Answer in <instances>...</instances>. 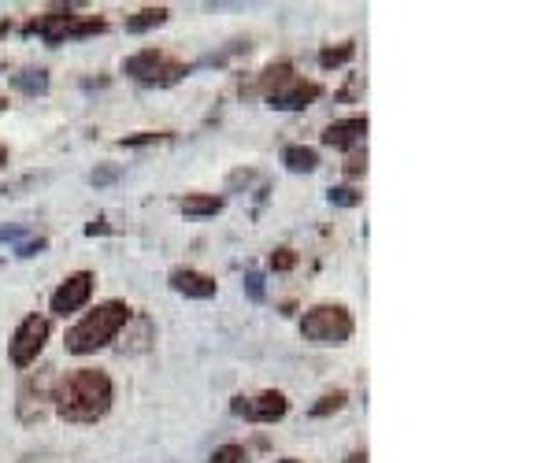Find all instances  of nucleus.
I'll use <instances>...</instances> for the list:
<instances>
[{"label": "nucleus", "mask_w": 556, "mask_h": 463, "mask_svg": "<svg viewBox=\"0 0 556 463\" xmlns=\"http://www.w3.org/2000/svg\"><path fill=\"white\" fill-rule=\"evenodd\" d=\"M112 378L97 371V367H78L60 382L56 389V412L64 415L67 423H97L112 408Z\"/></svg>", "instance_id": "obj_1"}, {"label": "nucleus", "mask_w": 556, "mask_h": 463, "mask_svg": "<svg viewBox=\"0 0 556 463\" xmlns=\"http://www.w3.org/2000/svg\"><path fill=\"white\" fill-rule=\"evenodd\" d=\"M130 323V308L123 301H104L97 304L86 319H78L71 330H67V352L75 356H86V352L104 349L108 341H115V334Z\"/></svg>", "instance_id": "obj_2"}, {"label": "nucleus", "mask_w": 556, "mask_h": 463, "mask_svg": "<svg viewBox=\"0 0 556 463\" xmlns=\"http://www.w3.org/2000/svg\"><path fill=\"white\" fill-rule=\"evenodd\" d=\"M301 334L312 345H345L353 338V315L342 304H316L301 319Z\"/></svg>", "instance_id": "obj_3"}, {"label": "nucleus", "mask_w": 556, "mask_h": 463, "mask_svg": "<svg viewBox=\"0 0 556 463\" xmlns=\"http://www.w3.org/2000/svg\"><path fill=\"white\" fill-rule=\"evenodd\" d=\"M123 71H127L130 78H138V82H149V86H164V82H175V78L186 75V67L182 63H175L171 56H164V52L156 49H141L138 56H130L127 63H123Z\"/></svg>", "instance_id": "obj_4"}, {"label": "nucleus", "mask_w": 556, "mask_h": 463, "mask_svg": "<svg viewBox=\"0 0 556 463\" xmlns=\"http://www.w3.org/2000/svg\"><path fill=\"white\" fill-rule=\"evenodd\" d=\"M45 341H49V319L45 315H26L12 338L15 367H30V363L38 360V352L45 349Z\"/></svg>", "instance_id": "obj_5"}, {"label": "nucleus", "mask_w": 556, "mask_h": 463, "mask_svg": "<svg viewBox=\"0 0 556 463\" xmlns=\"http://www.w3.org/2000/svg\"><path fill=\"white\" fill-rule=\"evenodd\" d=\"M52 382H56V371L52 367H41L38 375H30L19 389V415H23V423H38L45 408L52 401Z\"/></svg>", "instance_id": "obj_6"}, {"label": "nucleus", "mask_w": 556, "mask_h": 463, "mask_svg": "<svg viewBox=\"0 0 556 463\" xmlns=\"http://www.w3.org/2000/svg\"><path fill=\"white\" fill-rule=\"evenodd\" d=\"M230 412L241 415V419H253V423H278L282 415L290 412V401L278 389H267V393H256V397H238L230 404Z\"/></svg>", "instance_id": "obj_7"}, {"label": "nucleus", "mask_w": 556, "mask_h": 463, "mask_svg": "<svg viewBox=\"0 0 556 463\" xmlns=\"http://www.w3.org/2000/svg\"><path fill=\"white\" fill-rule=\"evenodd\" d=\"M319 97V86H312V82H297V78H282V82H275L271 86V93H267V101H271V108H278V112H293V108H308V104Z\"/></svg>", "instance_id": "obj_8"}, {"label": "nucleus", "mask_w": 556, "mask_h": 463, "mask_svg": "<svg viewBox=\"0 0 556 463\" xmlns=\"http://www.w3.org/2000/svg\"><path fill=\"white\" fill-rule=\"evenodd\" d=\"M89 297H93V275H89V271H78V275L64 278V286L52 293V312L71 315V312H78Z\"/></svg>", "instance_id": "obj_9"}, {"label": "nucleus", "mask_w": 556, "mask_h": 463, "mask_svg": "<svg viewBox=\"0 0 556 463\" xmlns=\"http://www.w3.org/2000/svg\"><path fill=\"white\" fill-rule=\"evenodd\" d=\"M171 286L182 293V297H193V301H208V297H215V278L201 275V271H193V267H178V271H171Z\"/></svg>", "instance_id": "obj_10"}, {"label": "nucleus", "mask_w": 556, "mask_h": 463, "mask_svg": "<svg viewBox=\"0 0 556 463\" xmlns=\"http://www.w3.org/2000/svg\"><path fill=\"white\" fill-rule=\"evenodd\" d=\"M367 134V119L364 115H353V119H338V123H330L323 130V141H327L330 149H349L356 141Z\"/></svg>", "instance_id": "obj_11"}, {"label": "nucleus", "mask_w": 556, "mask_h": 463, "mask_svg": "<svg viewBox=\"0 0 556 463\" xmlns=\"http://www.w3.org/2000/svg\"><path fill=\"white\" fill-rule=\"evenodd\" d=\"M282 160H286V167H290V171H297V175H308V171H316V167H319V152L308 149V145H290V149L282 152Z\"/></svg>", "instance_id": "obj_12"}, {"label": "nucleus", "mask_w": 556, "mask_h": 463, "mask_svg": "<svg viewBox=\"0 0 556 463\" xmlns=\"http://www.w3.org/2000/svg\"><path fill=\"white\" fill-rule=\"evenodd\" d=\"M164 19H167V8H141L138 15H130V19H127V30H130V34H141V30L160 26Z\"/></svg>", "instance_id": "obj_13"}, {"label": "nucleus", "mask_w": 556, "mask_h": 463, "mask_svg": "<svg viewBox=\"0 0 556 463\" xmlns=\"http://www.w3.org/2000/svg\"><path fill=\"white\" fill-rule=\"evenodd\" d=\"M219 208H223L219 197H186V201H182V212L186 215H215Z\"/></svg>", "instance_id": "obj_14"}, {"label": "nucleus", "mask_w": 556, "mask_h": 463, "mask_svg": "<svg viewBox=\"0 0 556 463\" xmlns=\"http://www.w3.org/2000/svg\"><path fill=\"white\" fill-rule=\"evenodd\" d=\"M15 86H23L26 93H45L49 78H45V71H23V75L15 78Z\"/></svg>", "instance_id": "obj_15"}, {"label": "nucleus", "mask_w": 556, "mask_h": 463, "mask_svg": "<svg viewBox=\"0 0 556 463\" xmlns=\"http://www.w3.org/2000/svg\"><path fill=\"white\" fill-rule=\"evenodd\" d=\"M342 404H345V393H342V389H338V393H327V397H323V401H319L316 408H312V415H316V419H323V415L338 412Z\"/></svg>", "instance_id": "obj_16"}, {"label": "nucleus", "mask_w": 556, "mask_h": 463, "mask_svg": "<svg viewBox=\"0 0 556 463\" xmlns=\"http://www.w3.org/2000/svg\"><path fill=\"white\" fill-rule=\"evenodd\" d=\"M249 456H245V449L241 445H223V449L212 452V463H245Z\"/></svg>", "instance_id": "obj_17"}, {"label": "nucleus", "mask_w": 556, "mask_h": 463, "mask_svg": "<svg viewBox=\"0 0 556 463\" xmlns=\"http://www.w3.org/2000/svg\"><path fill=\"white\" fill-rule=\"evenodd\" d=\"M349 56H353V45H342V49H323L319 52V63H323V67H338V63H345Z\"/></svg>", "instance_id": "obj_18"}, {"label": "nucleus", "mask_w": 556, "mask_h": 463, "mask_svg": "<svg viewBox=\"0 0 556 463\" xmlns=\"http://www.w3.org/2000/svg\"><path fill=\"white\" fill-rule=\"evenodd\" d=\"M356 201H360V197H356V189H349V186L330 189V204H342V208H353Z\"/></svg>", "instance_id": "obj_19"}, {"label": "nucleus", "mask_w": 556, "mask_h": 463, "mask_svg": "<svg viewBox=\"0 0 556 463\" xmlns=\"http://www.w3.org/2000/svg\"><path fill=\"white\" fill-rule=\"evenodd\" d=\"M293 263H297V252L293 249H278L275 256H271V267H275V271H290Z\"/></svg>", "instance_id": "obj_20"}, {"label": "nucleus", "mask_w": 556, "mask_h": 463, "mask_svg": "<svg viewBox=\"0 0 556 463\" xmlns=\"http://www.w3.org/2000/svg\"><path fill=\"white\" fill-rule=\"evenodd\" d=\"M364 167H367V152H353L349 163H345V175H360Z\"/></svg>", "instance_id": "obj_21"}, {"label": "nucleus", "mask_w": 556, "mask_h": 463, "mask_svg": "<svg viewBox=\"0 0 556 463\" xmlns=\"http://www.w3.org/2000/svg\"><path fill=\"white\" fill-rule=\"evenodd\" d=\"M167 134H138V138H123L127 149H138V145H152V141H164Z\"/></svg>", "instance_id": "obj_22"}, {"label": "nucleus", "mask_w": 556, "mask_h": 463, "mask_svg": "<svg viewBox=\"0 0 556 463\" xmlns=\"http://www.w3.org/2000/svg\"><path fill=\"white\" fill-rule=\"evenodd\" d=\"M249 289H253V297H256V301H260V297H264V293H260V278H249Z\"/></svg>", "instance_id": "obj_23"}, {"label": "nucleus", "mask_w": 556, "mask_h": 463, "mask_svg": "<svg viewBox=\"0 0 556 463\" xmlns=\"http://www.w3.org/2000/svg\"><path fill=\"white\" fill-rule=\"evenodd\" d=\"M345 463H367V452H353V456H345Z\"/></svg>", "instance_id": "obj_24"}, {"label": "nucleus", "mask_w": 556, "mask_h": 463, "mask_svg": "<svg viewBox=\"0 0 556 463\" xmlns=\"http://www.w3.org/2000/svg\"><path fill=\"white\" fill-rule=\"evenodd\" d=\"M115 171H101V175H93V182H112Z\"/></svg>", "instance_id": "obj_25"}, {"label": "nucleus", "mask_w": 556, "mask_h": 463, "mask_svg": "<svg viewBox=\"0 0 556 463\" xmlns=\"http://www.w3.org/2000/svg\"><path fill=\"white\" fill-rule=\"evenodd\" d=\"M4 163H8V149H0V167H4Z\"/></svg>", "instance_id": "obj_26"}, {"label": "nucleus", "mask_w": 556, "mask_h": 463, "mask_svg": "<svg viewBox=\"0 0 556 463\" xmlns=\"http://www.w3.org/2000/svg\"><path fill=\"white\" fill-rule=\"evenodd\" d=\"M278 463H297V460H278Z\"/></svg>", "instance_id": "obj_27"}]
</instances>
